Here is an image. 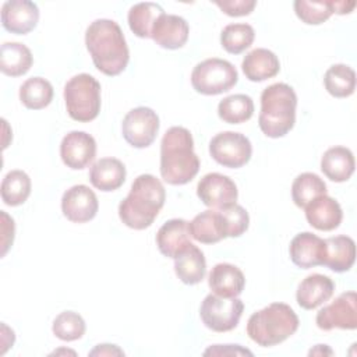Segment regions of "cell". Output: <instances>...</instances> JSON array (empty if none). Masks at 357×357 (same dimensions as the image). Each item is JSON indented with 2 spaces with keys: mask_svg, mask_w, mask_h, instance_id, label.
Listing matches in <instances>:
<instances>
[{
  "mask_svg": "<svg viewBox=\"0 0 357 357\" xmlns=\"http://www.w3.org/2000/svg\"><path fill=\"white\" fill-rule=\"evenodd\" d=\"M85 45L95 67L105 75L114 77L126 70L130 50L116 21L99 18L91 22L85 32Z\"/></svg>",
  "mask_w": 357,
  "mask_h": 357,
  "instance_id": "obj_1",
  "label": "cell"
},
{
  "mask_svg": "<svg viewBox=\"0 0 357 357\" xmlns=\"http://www.w3.org/2000/svg\"><path fill=\"white\" fill-rule=\"evenodd\" d=\"M199 170V159L194 152L190 130L170 127L160 142V176L172 185L190 183Z\"/></svg>",
  "mask_w": 357,
  "mask_h": 357,
  "instance_id": "obj_2",
  "label": "cell"
},
{
  "mask_svg": "<svg viewBox=\"0 0 357 357\" xmlns=\"http://www.w3.org/2000/svg\"><path fill=\"white\" fill-rule=\"evenodd\" d=\"M166 191L159 178L139 174L131 184L128 195L119 205L120 220L134 230L149 227L163 208Z\"/></svg>",
  "mask_w": 357,
  "mask_h": 357,
  "instance_id": "obj_3",
  "label": "cell"
},
{
  "mask_svg": "<svg viewBox=\"0 0 357 357\" xmlns=\"http://www.w3.org/2000/svg\"><path fill=\"white\" fill-rule=\"evenodd\" d=\"M297 95L294 89L284 84L276 82L266 86L261 93V112L258 126L269 138L284 137L296 123Z\"/></svg>",
  "mask_w": 357,
  "mask_h": 357,
  "instance_id": "obj_4",
  "label": "cell"
},
{
  "mask_svg": "<svg viewBox=\"0 0 357 357\" xmlns=\"http://www.w3.org/2000/svg\"><path fill=\"white\" fill-rule=\"evenodd\" d=\"M298 317L284 303H272L254 312L247 322V335L262 347L276 346L298 329Z\"/></svg>",
  "mask_w": 357,
  "mask_h": 357,
  "instance_id": "obj_5",
  "label": "cell"
},
{
  "mask_svg": "<svg viewBox=\"0 0 357 357\" xmlns=\"http://www.w3.org/2000/svg\"><path fill=\"white\" fill-rule=\"evenodd\" d=\"M64 102L68 116L79 123H88L100 112V84L86 73L70 78L64 86Z\"/></svg>",
  "mask_w": 357,
  "mask_h": 357,
  "instance_id": "obj_6",
  "label": "cell"
},
{
  "mask_svg": "<svg viewBox=\"0 0 357 357\" xmlns=\"http://www.w3.org/2000/svg\"><path fill=\"white\" fill-rule=\"evenodd\" d=\"M238 81L236 67L223 59L212 57L198 63L191 73L192 88L202 95H219L231 89Z\"/></svg>",
  "mask_w": 357,
  "mask_h": 357,
  "instance_id": "obj_7",
  "label": "cell"
},
{
  "mask_svg": "<svg viewBox=\"0 0 357 357\" xmlns=\"http://www.w3.org/2000/svg\"><path fill=\"white\" fill-rule=\"evenodd\" d=\"M244 311V303L237 298H226L208 294L199 307V317L206 328L213 332H229L238 325Z\"/></svg>",
  "mask_w": 357,
  "mask_h": 357,
  "instance_id": "obj_8",
  "label": "cell"
},
{
  "mask_svg": "<svg viewBox=\"0 0 357 357\" xmlns=\"http://www.w3.org/2000/svg\"><path fill=\"white\" fill-rule=\"evenodd\" d=\"M209 153L212 159L223 167L238 169L251 159L252 145L244 134L223 131L211 139Z\"/></svg>",
  "mask_w": 357,
  "mask_h": 357,
  "instance_id": "obj_9",
  "label": "cell"
},
{
  "mask_svg": "<svg viewBox=\"0 0 357 357\" xmlns=\"http://www.w3.org/2000/svg\"><path fill=\"white\" fill-rule=\"evenodd\" d=\"M159 117L151 107L131 109L123 119L121 132L124 139L134 148L149 146L159 131Z\"/></svg>",
  "mask_w": 357,
  "mask_h": 357,
  "instance_id": "obj_10",
  "label": "cell"
},
{
  "mask_svg": "<svg viewBox=\"0 0 357 357\" xmlns=\"http://www.w3.org/2000/svg\"><path fill=\"white\" fill-rule=\"evenodd\" d=\"M357 294L356 291H344L339 294L331 304L321 308L317 314V326L322 331L335 328L354 331L357 328Z\"/></svg>",
  "mask_w": 357,
  "mask_h": 357,
  "instance_id": "obj_11",
  "label": "cell"
},
{
  "mask_svg": "<svg viewBox=\"0 0 357 357\" xmlns=\"http://www.w3.org/2000/svg\"><path fill=\"white\" fill-rule=\"evenodd\" d=\"M197 195L204 205L222 209L230 204H234L238 197L236 183L222 173L205 174L197 185Z\"/></svg>",
  "mask_w": 357,
  "mask_h": 357,
  "instance_id": "obj_12",
  "label": "cell"
},
{
  "mask_svg": "<svg viewBox=\"0 0 357 357\" xmlns=\"http://www.w3.org/2000/svg\"><path fill=\"white\" fill-rule=\"evenodd\" d=\"M63 163L73 170H82L96 156V141L85 131H70L60 144Z\"/></svg>",
  "mask_w": 357,
  "mask_h": 357,
  "instance_id": "obj_13",
  "label": "cell"
},
{
  "mask_svg": "<svg viewBox=\"0 0 357 357\" xmlns=\"http://www.w3.org/2000/svg\"><path fill=\"white\" fill-rule=\"evenodd\" d=\"M99 209L96 194L85 184H77L68 188L61 198L63 215L74 223L92 220Z\"/></svg>",
  "mask_w": 357,
  "mask_h": 357,
  "instance_id": "obj_14",
  "label": "cell"
},
{
  "mask_svg": "<svg viewBox=\"0 0 357 357\" xmlns=\"http://www.w3.org/2000/svg\"><path fill=\"white\" fill-rule=\"evenodd\" d=\"M39 21V8L29 0H8L1 7V25L15 35L31 32Z\"/></svg>",
  "mask_w": 357,
  "mask_h": 357,
  "instance_id": "obj_15",
  "label": "cell"
},
{
  "mask_svg": "<svg viewBox=\"0 0 357 357\" xmlns=\"http://www.w3.org/2000/svg\"><path fill=\"white\" fill-rule=\"evenodd\" d=\"M290 258L293 264L303 269L324 265L326 244L325 240L312 234L311 231H303L293 237L289 247Z\"/></svg>",
  "mask_w": 357,
  "mask_h": 357,
  "instance_id": "obj_16",
  "label": "cell"
},
{
  "mask_svg": "<svg viewBox=\"0 0 357 357\" xmlns=\"http://www.w3.org/2000/svg\"><path fill=\"white\" fill-rule=\"evenodd\" d=\"M190 33L188 22L174 14H162L152 29L151 38L163 49L174 50L185 45Z\"/></svg>",
  "mask_w": 357,
  "mask_h": 357,
  "instance_id": "obj_17",
  "label": "cell"
},
{
  "mask_svg": "<svg viewBox=\"0 0 357 357\" xmlns=\"http://www.w3.org/2000/svg\"><path fill=\"white\" fill-rule=\"evenodd\" d=\"M208 284L213 294L233 298L243 293L245 286V278L241 269L236 265L220 262L216 264L209 272Z\"/></svg>",
  "mask_w": 357,
  "mask_h": 357,
  "instance_id": "obj_18",
  "label": "cell"
},
{
  "mask_svg": "<svg viewBox=\"0 0 357 357\" xmlns=\"http://www.w3.org/2000/svg\"><path fill=\"white\" fill-rule=\"evenodd\" d=\"M335 291L333 280L322 273H312L303 279L297 287L296 300L304 310H314L328 301Z\"/></svg>",
  "mask_w": 357,
  "mask_h": 357,
  "instance_id": "obj_19",
  "label": "cell"
},
{
  "mask_svg": "<svg viewBox=\"0 0 357 357\" xmlns=\"http://www.w3.org/2000/svg\"><path fill=\"white\" fill-rule=\"evenodd\" d=\"M304 209L307 222L317 230H335L339 227L343 219V212L339 202L326 194L312 199Z\"/></svg>",
  "mask_w": 357,
  "mask_h": 357,
  "instance_id": "obj_20",
  "label": "cell"
},
{
  "mask_svg": "<svg viewBox=\"0 0 357 357\" xmlns=\"http://www.w3.org/2000/svg\"><path fill=\"white\" fill-rule=\"evenodd\" d=\"M190 227L188 222L184 219H170L165 222L156 233V244L160 251L167 258H176L190 241Z\"/></svg>",
  "mask_w": 357,
  "mask_h": 357,
  "instance_id": "obj_21",
  "label": "cell"
},
{
  "mask_svg": "<svg viewBox=\"0 0 357 357\" xmlns=\"http://www.w3.org/2000/svg\"><path fill=\"white\" fill-rule=\"evenodd\" d=\"M241 68L245 78L252 82H261L279 73L280 61L272 50L257 47L244 56Z\"/></svg>",
  "mask_w": 357,
  "mask_h": 357,
  "instance_id": "obj_22",
  "label": "cell"
},
{
  "mask_svg": "<svg viewBox=\"0 0 357 357\" xmlns=\"http://www.w3.org/2000/svg\"><path fill=\"white\" fill-rule=\"evenodd\" d=\"M126 166L116 158H102L89 170L91 184L105 192L114 191L126 181Z\"/></svg>",
  "mask_w": 357,
  "mask_h": 357,
  "instance_id": "obj_23",
  "label": "cell"
},
{
  "mask_svg": "<svg viewBox=\"0 0 357 357\" xmlns=\"http://www.w3.org/2000/svg\"><path fill=\"white\" fill-rule=\"evenodd\" d=\"M356 162L353 152L346 146H332L322 155L321 170L335 183H343L354 173Z\"/></svg>",
  "mask_w": 357,
  "mask_h": 357,
  "instance_id": "obj_24",
  "label": "cell"
},
{
  "mask_svg": "<svg viewBox=\"0 0 357 357\" xmlns=\"http://www.w3.org/2000/svg\"><path fill=\"white\" fill-rule=\"evenodd\" d=\"M188 227L191 237L204 244H213L227 237L223 218L219 211L208 209L198 213L188 222Z\"/></svg>",
  "mask_w": 357,
  "mask_h": 357,
  "instance_id": "obj_25",
  "label": "cell"
},
{
  "mask_svg": "<svg viewBox=\"0 0 357 357\" xmlns=\"http://www.w3.org/2000/svg\"><path fill=\"white\" fill-rule=\"evenodd\" d=\"M174 272L185 284L199 283L206 273L204 252L191 243L174 258Z\"/></svg>",
  "mask_w": 357,
  "mask_h": 357,
  "instance_id": "obj_26",
  "label": "cell"
},
{
  "mask_svg": "<svg viewBox=\"0 0 357 357\" xmlns=\"http://www.w3.org/2000/svg\"><path fill=\"white\" fill-rule=\"evenodd\" d=\"M326 252L324 265L333 272L349 271L356 259V244L349 236H335L325 240Z\"/></svg>",
  "mask_w": 357,
  "mask_h": 357,
  "instance_id": "obj_27",
  "label": "cell"
},
{
  "mask_svg": "<svg viewBox=\"0 0 357 357\" xmlns=\"http://www.w3.org/2000/svg\"><path fill=\"white\" fill-rule=\"evenodd\" d=\"M31 50L20 42H6L0 49V70L8 77H21L32 67Z\"/></svg>",
  "mask_w": 357,
  "mask_h": 357,
  "instance_id": "obj_28",
  "label": "cell"
},
{
  "mask_svg": "<svg viewBox=\"0 0 357 357\" xmlns=\"http://www.w3.org/2000/svg\"><path fill=\"white\" fill-rule=\"evenodd\" d=\"M162 14L163 8L156 3H137L128 11V26L138 38H151L153 25Z\"/></svg>",
  "mask_w": 357,
  "mask_h": 357,
  "instance_id": "obj_29",
  "label": "cell"
},
{
  "mask_svg": "<svg viewBox=\"0 0 357 357\" xmlns=\"http://www.w3.org/2000/svg\"><path fill=\"white\" fill-rule=\"evenodd\" d=\"M53 99L52 84L42 77L28 78L20 86V100L31 110H40L50 105Z\"/></svg>",
  "mask_w": 357,
  "mask_h": 357,
  "instance_id": "obj_30",
  "label": "cell"
},
{
  "mask_svg": "<svg viewBox=\"0 0 357 357\" xmlns=\"http://www.w3.org/2000/svg\"><path fill=\"white\" fill-rule=\"evenodd\" d=\"M325 89L335 98H347L356 89V73L350 66L333 64L324 75Z\"/></svg>",
  "mask_w": 357,
  "mask_h": 357,
  "instance_id": "obj_31",
  "label": "cell"
},
{
  "mask_svg": "<svg viewBox=\"0 0 357 357\" xmlns=\"http://www.w3.org/2000/svg\"><path fill=\"white\" fill-rule=\"evenodd\" d=\"M31 178L22 170L8 172L1 181V199L8 206L24 204L31 194Z\"/></svg>",
  "mask_w": 357,
  "mask_h": 357,
  "instance_id": "obj_32",
  "label": "cell"
},
{
  "mask_svg": "<svg viewBox=\"0 0 357 357\" xmlns=\"http://www.w3.org/2000/svg\"><path fill=\"white\" fill-rule=\"evenodd\" d=\"M254 113V102L245 93L226 96L218 105L219 117L229 124H240L251 119Z\"/></svg>",
  "mask_w": 357,
  "mask_h": 357,
  "instance_id": "obj_33",
  "label": "cell"
},
{
  "mask_svg": "<svg viewBox=\"0 0 357 357\" xmlns=\"http://www.w3.org/2000/svg\"><path fill=\"white\" fill-rule=\"evenodd\" d=\"M326 194L325 181L315 173H301L291 184V198L298 208H305L317 197Z\"/></svg>",
  "mask_w": 357,
  "mask_h": 357,
  "instance_id": "obj_34",
  "label": "cell"
},
{
  "mask_svg": "<svg viewBox=\"0 0 357 357\" xmlns=\"http://www.w3.org/2000/svg\"><path fill=\"white\" fill-rule=\"evenodd\" d=\"M254 38L255 32L250 24H229L220 33V45L227 53L240 54L252 45Z\"/></svg>",
  "mask_w": 357,
  "mask_h": 357,
  "instance_id": "obj_35",
  "label": "cell"
},
{
  "mask_svg": "<svg viewBox=\"0 0 357 357\" xmlns=\"http://www.w3.org/2000/svg\"><path fill=\"white\" fill-rule=\"evenodd\" d=\"M52 331L56 337L64 342H74L84 336L86 325L84 318L74 311L60 312L52 325Z\"/></svg>",
  "mask_w": 357,
  "mask_h": 357,
  "instance_id": "obj_36",
  "label": "cell"
},
{
  "mask_svg": "<svg viewBox=\"0 0 357 357\" xmlns=\"http://www.w3.org/2000/svg\"><path fill=\"white\" fill-rule=\"evenodd\" d=\"M296 15L308 25H318L325 22L333 13V1H310L296 0L294 1Z\"/></svg>",
  "mask_w": 357,
  "mask_h": 357,
  "instance_id": "obj_37",
  "label": "cell"
},
{
  "mask_svg": "<svg viewBox=\"0 0 357 357\" xmlns=\"http://www.w3.org/2000/svg\"><path fill=\"white\" fill-rule=\"evenodd\" d=\"M219 212L223 218L227 237H240L243 233L247 231L250 225V216L241 205L234 202L219 209Z\"/></svg>",
  "mask_w": 357,
  "mask_h": 357,
  "instance_id": "obj_38",
  "label": "cell"
},
{
  "mask_svg": "<svg viewBox=\"0 0 357 357\" xmlns=\"http://www.w3.org/2000/svg\"><path fill=\"white\" fill-rule=\"evenodd\" d=\"M225 14L230 17H243L251 14L255 8V0H215L213 1Z\"/></svg>",
  "mask_w": 357,
  "mask_h": 357,
  "instance_id": "obj_39",
  "label": "cell"
},
{
  "mask_svg": "<svg viewBox=\"0 0 357 357\" xmlns=\"http://www.w3.org/2000/svg\"><path fill=\"white\" fill-rule=\"evenodd\" d=\"M204 356H229V357H237V356H248L252 357V351L248 349L241 347L240 344H213L208 347L204 351Z\"/></svg>",
  "mask_w": 357,
  "mask_h": 357,
  "instance_id": "obj_40",
  "label": "cell"
},
{
  "mask_svg": "<svg viewBox=\"0 0 357 357\" xmlns=\"http://www.w3.org/2000/svg\"><path fill=\"white\" fill-rule=\"evenodd\" d=\"M0 215H1V257H4L8 248L13 245L15 226H14L13 218H10L4 211H1Z\"/></svg>",
  "mask_w": 357,
  "mask_h": 357,
  "instance_id": "obj_41",
  "label": "cell"
},
{
  "mask_svg": "<svg viewBox=\"0 0 357 357\" xmlns=\"http://www.w3.org/2000/svg\"><path fill=\"white\" fill-rule=\"evenodd\" d=\"M89 356H124V351L116 344H98L89 351Z\"/></svg>",
  "mask_w": 357,
  "mask_h": 357,
  "instance_id": "obj_42",
  "label": "cell"
},
{
  "mask_svg": "<svg viewBox=\"0 0 357 357\" xmlns=\"http://www.w3.org/2000/svg\"><path fill=\"white\" fill-rule=\"evenodd\" d=\"M354 6V1H333V10L337 14H349L353 11Z\"/></svg>",
  "mask_w": 357,
  "mask_h": 357,
  "instance_id": "obj_43",
  "label": "cell"
},
{
  "mask_svg": "<svg viewBox=\"0 0 357 357\" xmlns=\"http://www.w3.org/2000/svg\"><path fill=\"white\" fill-rule=\"evenodd\" d=\"M312 354H333V351L326 346V344H317V347L315 349H312V350H310V356H312Z\"/></svg>",
  "mask_w": 357,
  "mask_h": 357,
  "instance_id": "obj_44",
  "label": "cell"
}]
</instances>
